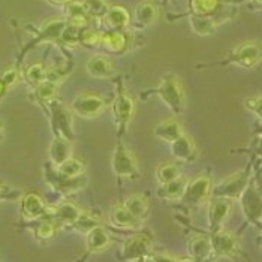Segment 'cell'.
<instances>
[{
	"label": "cell",
	"instance_id": "cell-1",
	"mask_svg": "<svg viewBox=\"0 0 262 262\" xmlns=\"http://www.w3.org/2000/svg\"><path fill=\"white\" fill-rule=\"evenodd\" d=\"M151 93L159 96L161 101L176 116H180L186 108V96L182 84L174 74H165L162 77L161 84L155 90H151Z\"/></svg>",
	"mask_w": 262,
	"mask_h": 262
},
{
	"label": "cell",
	"instance_id": "cell-2",
	"mask_svg": "<svg viewBox=\"0 0 262 262\" xmlns=\"http://www.w3.org/2000/svg\"><path fill=\"white\" fill-rule=\"evenodd\" d=\"M45 177H47L48 184L64 196L80 192L87 184L85 174H82L80 177H66L56 169L54 165H51V162H48L45 166Z\"/></svg>",
	"mask_w": 262,
	"mask_h": 262
},
{
	"label": "cell",
	"instance_id": "cell-3",
	"mask_svg": "<svg viewBox=\"0 0 262 262\" xmlns=\"http://www.w3.org/2000/svg\"><path fill=\"white\" fill-rule=\"evenodd\" d=\"M50 113H51V126L56 137H63L69 141H74L75 132H74V119L72 111L66 108L61 102L57 99L48 103Z\"/></svg>",
	"mask_w": 262,
	"mask_h": 262
},
{
	"label": "cell",
	"instance_id": "cell-4",
	"mask_svg": "<svg viewBox=\"0 0 262 262\" xmlns=\"http://www.w3.org/2000/svg\"><path fill=\"white\" fill-rule=\"evenodd\" d=\"M111 166H113V172L120 179L135 180L140 177V168L135 156L121 142H119L117 147L114 148Z\"/></svg>",
	"mask_w": 262,
	"mask_h": 262
},
{
	"label": "cell",
	"instance_id": "cell-5",
	"mask_svg": "<svg viewBox=\"0 0 262 262\" xmlns=\"http://www.w3.org/2000/svg\"><path fill=\"white\" fill-rule=\"evenodd\" d=\"M108 106V99L95 93H81L71 105V111L81 119H96Z\"/></svg>",
	"mask_w": 262,
	"mask_h": 262
},
{
	"label": "cell",
	"instance_id": "cell-6",
	"mask_svg": "<svg viewBox=\"0 0 262 262\" xmlns=\"http://www.w3.org/2000/svg\"><path fill=\"white\" fill-rule=\"evenodd\" d=\"M211 177L207 172H202L200 176H196L195 179H192L190 182H187L184 193L182 196L183 204L186 205H201L208 200V196L211 195Z\"/></svg>",
	"mask_w": 262,
	"mask_h": 262
},
{
	"label": "cell",
	"instance_id": "cell-7",
	"mask_svg": "<svg viewBox=\"0 0 262 262\" xmlns=\"http://www.w3.org/2000/svg\"><path fill=\"white\" fill-rule=\"evenodd\" d=\"M247 186H249V176H247V172L242 171V172H235V174L229 176L228 179L216 184L211 189V193H213V196H219V198L240 200V196Z\"/></svg>",
	"mask_w": 262,
	"mask_h": 262
},
{
	"label": "cell",
	"instance_id": "cell-8",
	"mask_svg": "<svg viewBox=\"0 0 262 262\" xmlns=\"http://www.w3.org/2000/svg\"><path fill=\"white\" fill-rule=\"evenodd\" d=\"M153 253V242L147 234H137L127 238L123 249L121 258L124 261H142Z\"/></svg>",
	"mask_w": 262,
	"mask_h": 262
},
{
	"label": "cell",
	"instance_id": "cell-9",
	"mask_svg": "<svg viewBox=\"0 0 262 262\" xmlns=\"http://www.w3.org/2000/svg\"><path fill=\"white\" fill-rule=\"evenodd\" d=\"M134 114H135L134 99L124 90H119V93L116 95V99L113 102V116H114V121H116L119 135L126 132Z\"/></svg>",
	"mask_w": 262,
	"mask_h": 262
},
{
	"label": "cell",
	"instance_id": "cell-10",
	"mask_svg": "<svg viewBox=\"0 0 262 262\" xmlns=\"http://www.w3.org/2000/svg\"><path fill=\"white\" fill-rule=\"evenodd\" d=\"M231 61L242 68H255L262 61V43L256 40L243 42L234 48Z\"/></svg>",
	"mask_w": 262,
	"mask_h": 262
},
{
	"label": "cell",
	"instance_id": "cell-11",
	"mask_svg": "<svg viewBox=\"0 0 262 262\" xmlns=\"http://www.w3.org/2000/svg\"><path fill=\"white\" fill-rule=\"evenodd\" d=\"M211 247H213V255L216 258H235L240 252V243L238 238L226 231H216L211 232Z\"/></svg>",
	"mask_w": 262,
	"mask_h": 262
},
{
	"label": "cell",
	"instance_id": "cell-12",
	"mask_svg": "<svg viewBox=\"0 0 262 262\" xmlns=\"http://www.w3.org/2000/svg\"><path fill=\"white\" fill-rule=\"evenodd\" d=\"M242 208L247 221L259 225L262 222V193L258 187L247 186L240 196Z\"/></svg>",
	"mask_w": 262,
	"mask_h": 262
},
{
	"label": "cell",
	"instance_id": "cell-13",
	"mask_svg": "<svg viewBox=\"0 0 262 262\" xmlns=\"http://www.w3.org/2000/svg\"><path fill=\"white\" fill-rule=\"evenodd\" d=\"M232 210V200L214 196L208 207V226L211 232L223 229V225Z\"/></svg>",
	"mask_w": 262,
	"mask_h": 262
},
{
	"label": "cell",
	"instance_id": "cell-14",
	"mask_svg": "<svg viewBox=\"0 0 262 262\" xmlns=\"http://www.w3.org/2000/svg\"><path fill=\"white\" fill-rule=\"evenodd\" d=\"M50 207L38 193H27L21 198V216L24 221L33 222L48 217Z\"/></svg>",
	"mask_w": 262,
	"mask_h": 262
},
{
	"label": "cell",
	"instance_id": "cell-15",
	"mask_svg": "<svg viewBox=\"0 0 262 262\" xmlns=\"http://www.w3.org/2000/svg\"><path fill=\"white\" fill-rule=\"evenodd\" d=\"M82 211L72 202H61L57 207H50L48 219H51L59 228L63 226H74L81 217Z\"/></svg>",
	"mask_w": 262,
	"mask_h": 262
},
{
	"label": "cell",
	"instance_id": "cell-16",
	"mask_svg": "<svg viewBox=\"0 0 262 262\" xmlns=\"http://www.w3.org/2000/svg\"><path fill=\"white\" fill-rule=\"evenodd\" d=\"M171 151H172V156L177 159L179 162H193L198 156V151H196V145L193 140L183 134L182 137H179L174 142H171Z\"/></svg>",
	"mask_w": 262,
	"mask_h": 262
},
{
	"label": "cell",
	"instance_id": "cell-17",
	"mask_svg": "<svg viewBox=\"0 0 262 262\" xmlns=\"http://www.w3.org/2000/svg\"><path fill=\"white\" fill-rule=\"evenodd\" d=\"M111 242L110 232L99 225L85 234V247L90 253H101L106 250L111 246Z\"/></svg>",
	"mask_w": 262,
	"mask_h": 262
},
{
	"label": "cell",
	"instance_id": "cell-18",
	"mask_svg": "<svg viewBox=\"0 0 262 262\" xmlns=\"http://www.w3.org/2000/svg\"><path fill=\"white\" fill-rule=\"evenodd\" d=\"M110 222L121 229H138L141 226L142 221L137 219L123 204H119L111 208Z\"/></svg>",
	"mask_w": 262,
	"mask_h": 262
},
{
	"label": "cell",
	"instance_id": "cell-19",
	"mask_svg": "<svg viewBox=\"0 0 262 262\" xmlns=\"http://www.w3.org/2000/svg\"><path fill=\"white\" fill-rule=\"evenodd\" d=\"M189 255L195 262H207L213 255L211 240L207 235H195L187 244Z\"/></svg>",
	"mask_w": 262,
	"mask_h": 262
},
{
	"label": "cell",
	"instance_id": "cell-20",
	"mask_svg": "<svg viewBox=\"0 0 262 262\" xmlns=\"http://www.w3.org/2000/svg\"><path fill=\"white\" fill-rule=\"evenodd\" d=\"M50 162L51 165L57 166L69 158H72V141L63 138V137H54V140L50 144Z\"/></svg>",
	"mask_w": 262,
	"mask_h": 262
},
{
	"label": "cell",
	"instance_id": "cell-21",
	"mask_svg": "<svg viewBox=\"0 0 262 262\" xmlns=\"http://www.w3.org/2000/svg\"><path fill=\"white\" fill-rule=\"evenodd\" d=\"M159 17V9L155 2L151 0H144L137 5L134 11V21L141 26V27H148L151 26Z\"/></svg>",
	"mask_w": 262,
	"mask_h": 262
},
{
	"label": "cell",
	"instance_id": "cell-22",
	"mask_svg": "<svg viewBox=\"0 0 262 262\" xmlns=\"http://www.w3.org/2000/svg\"><path fill=\"white\" fill-rule=\"evenodd\" d=\"M127 35L124 30H110L108 33L102 35L101 45L105 48V51L113 54H121L127 50Z\"/></svg>",
	"mask_w": 262,
	"mask_h": 262
},
{
	"label": "cell",
	"instance_id": "cell-23",
	"mask_svg": "<svg viewBox=\"0 0 262 262\" xmlns=\"http://www.w3.org/2000/svg\"><path fill=\"white\" fill-rule=\"evenodd\" d=\"M183 134L184 132H183L182 124L177 119H168L155 127V137L162 141L168 142V144L176 141L179 137H182Z\"/></svg>",
	"mask_w": 262,
	"mask_h": 262
},
{
	"label": "cell",
	"instance_id": "cell-24",
	"mask_svg": "<svg viewBox=\"0 0 262 262\" xmlns=\"http://www.w3.org/2000/svg\"><path fill=\"white\" fill-rule=\"evenodd\" d=\"M85 68L89 75H92L93 78H111L116 74L113 63L105 56H95L89 59Z\"/></svg>",
	"mask_w": 262,
	"mask_h": 262
},
{
	"label": "cell",
	"instance_id": "cell-25",
	"mask_svg": "<svg viewBox=\"0 0 262 262\" xmlns=\"http://www.w3.org/2000/svg\"><path fill=\"white\" fill-rule=\"evenodd\" d=\"M103 21L111 30H123L130 24V14L123 6H111L105 14Z\"/></svg>",
	"mask_w": 262,
	"mask_h": 262
},
{
	"label": "cell",
	"instance_id": "cell-26",
	"mask_svg": "<svg viewBox=\"0 0 262 262\" xmlns=\"http://www.w3.org/2000/svg\"><path fill=\"white\" fill-rule=\"evenodd\" d=\"M187 180L184 177H179L176 180L169 183L161 184V187L158 189V196L165 200V201H177L182 200L184 189H186Z\"/></svg>",
	"mask_w": 262,
	"mask_h": 262
},
{
	"label": "cell",
	"instance_id": "cell-27",
	"mask_svg": "<svg viewBox=\"0 0 262 262\" xmlns=\"http://www.w3.org/2000/svg\"><path fill=\"white\" fill-rule=\"evenodd\" d=\"M66 15H68V24L74 26V27H78V29H85L89 26V20L90 17L87 15L84 6H82V2H69L66 5Z\"/></svg>",
	"mask_w": 262,
	"mask_h": 262
},
{
	"label": "cell",
	"instance_id": "cell-28",
	"mask_svg": "<svg viewBox=\"0 0 262 262\" xmlns=\"http://www.w3.org/2000/svg\"><path fill=\"white\" fill-rule=\"evenodd\" d=\"M123 205L140 221L145 219L148 214V201H147L145 195H142V193L130 195L126 201L123 202Z\"/></svg>",
	"mask_w": 262,
	"mask_h": 262
},
{
	"label": "cell",
	"instance_id": "cell-29",
	"mask_svg": "<svg viewBox=\"0 0 262 262\" xmlns=\"http://www.w3.org/2000/svg\"><path fill=\"white\" fill-rule=\"evenodd\" d=\"M66 27V21L53 20L48 21L42 30H40L38 42H50V40H59L61 38V33Z\"/></svg>",
	"mask_w": 262,
	"mask_h": 262
},
{
	"label": "cell",
	"instance_id": "cell-30",
	"mask_svg": "<svg viewBox=\"0 0 262 262\" xmlns=\"http://www.w3.org/2000/svg\"><path fill=\"white\" fill-rule=\"evenodd\" d=\"M179 177H182V168H180V165H177L174 162L162 163L156 169V180L159 184L172 182Z\"/></svg>",
	"mask_w": 262,
	"mask_h": 262
},
{
	"label": "cell",
	"instance_id": "cell-31",
	"mask_svg": "<svg viewBox=\"0 0 262 262\" xmlns=\"http://www.w3.org/2000/svg\"><path fill=\"white\" fill-rule=\"evenodd\" d=\"M59 93V82L51 80H45L40 82L38 87H35V96L38 101L43 103H50L57 98Z\"/></svg>",
	"mask_w": 262,
	"mask_h": 262
},
{
	"label": "cell",
	"instance_id": "cell-32",
	"mask_svg": "<svg viewBox=\"0 0 262 262\" xmlns=\"http://www.w3.org/2000/svg\"><path fill=\"white\" fill-rule=\"evenodd\" d=\"M23 80L30 87H38L42 81L47 80V69L42 63H35L23 72Z\"/></svg>",
	"mask_w": 262,
	"mask_h": 262
},
{
	"label": "cell",
	"instance_id": "cell-33",
	"mask_svg": "<svg viewBox=\"0 0 262 262\" xmlns=\"http://www.w3.org/2000/svg\"><path fill=\"white\" fill-rule=\"evenodd\" d=\"M190 26L195 33L201 36H208L216 32V23L210 17H201V15H192L190 17Z\"/></svg>",
	"mask_w": 262,
	"mask_h": 262
},
{
	"label": "cell",
	"instance_id": "cell-34",
	"mask_svg": "<svg viewBox=\"0 0 262 262\" xmlns=\"http://www.w3.org/2000/svg\"><path fill=\"white\" fill-rule=\"evenodd\" d=\"M57 228L59 226L53 222L51 219L45 217V219H40L39 223L33 228V234H35V237L39 242H48V240H51L56 235Z\"/></svg>",
	"mask_w": 262,
	"mask_h": 262
},
{
	"label": "cell",
	"instance_id": "cell-35",
	"mask_svg": "<svg viewBox=\"0 0 262 262\" xmlns=\"http://www.w3.org/2000/svg\"><path fill=\"white\" fill-rule=\"evenodd\" d=\"M56 169L66 176V177H80L84 174L85 171V166H84V162L78 161L75 158H69L68 161H64L60 165L56 166Z\"/></svg>",
	"mask_w": 262,
	"mask_h": 262
},
{
	"label": "cell",
	"instance_id": "cell-36",
	"mask_svg": "<svg viewBox=\"0 0 262 262\" xmlns=\"http://www.w3.org/2000/svg\"><path fill=\"white\" fill-rule=\"evenodd\" d=\"M82 6L90 18H103L110 6L106 0H82Z\"/></svg>",
	"mask_w": 262,
	"mask_h": 262
},
{
	"label": "cell",
	"instance_id": "cell-37",
	"mask_svg": "<svg viewBox=\"0 0 262 262\" xmlns=\"http://www.w3.org/2000/svg\"><path fill=\"white\" fill-rule=\"evenodd\" d=\"M190 6H192L193 15L208 17V15H211L217 9L219 2L217 0H192Z\"/></svg>",
	"mask_w": 262,
	"mask_h": 262
},
{
	"label": "cell",
	"instance_id": "cell-38",
	"mask_svg": "<svg viewBox=\"0 0 262 262\" xmlns=\"http://www.w3.org/2000/svg\"><path fill=\"white\" fill-rule=\"evenodd\" d=\"M80 42L85 47H90V48H95L98 45H101L102 42V33L93 30V29H82L81 30Z\"/></svg>",
	"mask_w": 262,
	"mask_h": 262
},
{
	"label": "cell",
	"instance_id": "cell-39",
	"mask_svg": "<svg viewBox=\"0 0 262 262\" xmlns=\"http://www.w3.org/2000/svg\"><path fill=\"white\" fill-rule=\"evenodd\" d=\"M95 226H98V221L93 217V216H90V214H81V217L77 221V223L72 226V228H75L77 231H80V232H84V234H87L90 229H93Z\"/></svg>",
	"mask_w": 262,
	"mask_h": 262
},
{
	"label": "cell",
	"instance_id": "cell-40",
	"mask_svg": "<svg viewBox=\"0 0 262 262\" xmlns=\"http://www.w3.org/2000/svg\"><path fill=\"white\" fill-rule=\"evenodd\" d=\"M2 81H3V84L8 87V90L11 89V87H14V85H17L20 80L23 78V74H21L20 69H17V68H12V69H8V71H5L3 72V75L0 77Z\"/></svg>",
	"mask_w": 262,
	"mask_h": 262
},
{
	"label": "cell",
	"instance_id": "cell-41",
	"mask_svg": "<svg viewBox=\"0 0 262 262\" xmlns=\"http://www.w3.org/2000/svg\"><path fill=\"white\" fill-rule=\"evenodd\" d=\"M246 106L256 113L259 117L262 119V96H256V98H250V99H246Z\"/></svg>",
	"mask_w": 262,
	"mask_h": 262
},
{
	"label": "cell",
	"instance_id": "cell-42",
	"mask_svg": "<svg viewBox=\"0 0 262 262\" xmlns=\"http://www.w3.org/2000/svg\"><path fill=\"white\" fill-rule=\"evenodd\" d=\"M21 193L18 190H14L5 184H0V200H15L18 198Z\"/></svg>",
	"mask_w": 262,
	"mask_h": 262
},
{
	"label": "cell",
	"instance_id": "cell-43",
	"mask_svg": "<svg viewBox=\"0 0 262 262\" xmlns=\"http://www.w3.org/2000/svg\"><path fill=\"white\" fill-rule=\"evenodd\" d=\"M177 258H172V256H169V255H150L148 258H145V259H142V261L145 262H176Z\"/></svg>",
	"mask_w": 262,
	"mask_h": 262
},
{
	"label": "cell",
	"instance_id": "cell-44",
	"mask_svg": "<svg viewBox=\"0 0 262 262\" xmlns=\"http://www.w3.org/2000/svg\"><path fill=\"white\" fill-rule=\"evenodd\" d=\"M6 92H8V87L3 84V81H2V78H0V102H2V99L5 98Z\"/></svg>",
	"mask_w": 262,
	"mask_h": 262
},
{
	"label": "cell",
	"instance_id": "cell-45",
	"mask_svg": "<svg viewBox=\"0 0 262 262\" xmlns=\"http://www.w3.org/2000/svg\"><path fill=\"white\" fill-rule=\"evenodd\" d=\"M51 3H54V5H59V6H66L71 0H50Z\"/></svg>",
	"mask_w": 262,
	"mask_h": 262
},
{
	"label": "cell",
	"instance_id": "cell-46",
	"mask_svg": "<svg viewBox=\"0 0 262 262\" xmlns=\"http://www.w3.org/2000/svg\"><path fill=\"white\" fill-rule=\"evenodd\" d=\"M3 137H5V124H3V121L0 120V141L3 140Z\"/></svg>",
	"mask_w": 262,
	"mask_h": 262
},
{
	"label": "cell",
	"instance_id": "cell-47",
	"mask_svg": "<svg viewBox=\"0 0 262 262\" xmlns=\"http://www.w3.org/2000/svg\"><path fill=\"white\" fill-rule=\"evenodd\" d=\"M176 262H195L192 258H177Z\"/></svg>",
	"mask_w": 262,
	"mask_h": 262
},
{
	"label": "cell",
	"instance_id": "cell-48",
	"mask_svg": "<svg viewBox=\"0 0 262 262\" xmlns=\"http://www.w3.org/2000/svg\"><path fill=\"white\" fill-rule=\"evenodd\" d=\"M255 2H258V3H261L262 5V0H255Z\"/></svg>",
	"mask_w": 262,
	"mask_h": 262
}]
</instances>
